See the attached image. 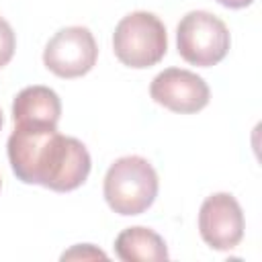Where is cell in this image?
Wrapping results in <instances>:
<instances>
[{"label": "cell", "mask_w": 262, "mask_h": 262, "mask_svg": "<svg viewBox=\"0 0 262 262\" xmlns=\"http://www.w3.org/2000/svg\"><path fill=\"white\" fill-rule=\"evenodd\" d=\"M113 49L117 59L127 68H151L168 51L166 27L154 12L135 10L117 23Z\"/></svg>", "instance_id": "cell-3"}, {"label": "cell", "mask_w": 262, "mask_h": 262, "mask_svg": "<svg viewBox=\"0 0 262 262\" xmlns=\"http://www.w3.org/2000/svg\"><path fill=\"white\" fill-rule=\"evenodd\" d=\"M0 186H2V182H0Z\"/></svg>", "instance_id": "cell-14"}, {"label": "cell", "mask_w": 262, "mask_h": 262, "mask_svg": "<svg viewBox=\"0 0 262 262\" xmlns=\"http://www.w3.org/2000/svg\"><path fill=\"white\" fill-rule=\"evenodd\" d=\"M221 6H225V8H233V10H237V8H246V6H250L254 0H217Z\"/></svg>", "instance_id": "cell-12"}, {"label": "cell", "mask_w": 262, "mask_h": 262, "mask_svg": "<svg viewBox=\"0 0 262 262\" xmlns=\"http://www.w3.org/2000/svg\"><path fill=\"white\" fill-rule=\"evenodd\" d=\"M244 229V211L233 194L215 192L203 201L199 211V233L207 246L219 252L233 250L242 242Z\"/></svg>", "instance_id": "cell-6"}, {"label": "cell", "mask_w": 262, "mask_h": 262, "mask_svg": "<svg viewBox=\"0 0 262 262\" xmlns=\"http://www.w3.org/2000/svg\"><path fill=\"white\" fill-rule=\"evenodd\" d=\"M72 258H82V260H86V258H106V254L96 250L92 244H80V246H74L70 252L61 254V260H72Z\"/></svg>", "instance_id": "cell-11"}, {"label": "cell", "mask_w": 262, "mask_h": 262, "mask_svg": "<svg viewBox=\"0 0 262 262\" xmlns=\"http://www.w3.org/2000/svg\"><path fill=\"white\" fill-rule=\"evenodd\" d=\"M14 49H16L14 31H12V27L8 25V20H4V18L0 16V68H4V66L12 59Z\"/></svg>", "instance_id": "cell-10"}, {"label": "cell", "mask_w": 262, "mask_h": 262, "mask_svg": "<svg viewBox=\"0 0 262 262\" xmlns=\"http://www.w3.org/2000/svg\"><path fill=\"white\" fill-rule=\"evenodd\" d=\"M158 174L141 156L115 160L104 174V201L119 215H141L158 196Z\"/></svg>", "instance_id": "cell-2"}, {"label": "cell", "mask_w": 262, "mask_h": 262, "mask_svg": "<svg viewBox=\"0 0 262 262\" xmlns=\"http://www.w3.org/2000/svg\"><path fill=\"white\" fill-rule=\"evenodd\" d=\"M61 117V100L49 86H27L12 100L14 125H47L57 127Z\"/></svg>", "instance_id": "cell-8"}, {"label": "cell", "mask_w": 262, "mask_h": 262, "mask_svg": "<svg viewBox=\"0 0 262 262\" xmlns=\"http://www.w3.org/2000/svg\"><path fill=\"white\" fill-rule=\"evenodd\" d=\"M6 147L10 168L20 182L55 192L76 190L92 168L86 145L76 137L61 135L57 127L14 125Z\"/></svg>", "instance_id": "cell-1"}, {"label": "cell", "mask_w": 262, "mask_h": 262, "mask_svg": "<svg viewBox=\"0 0 262 262\" xmlns=\"http://www.w3.org/2000/svg\"><path fill=\"white\" fill-rule=\"evenodd\" d=\"M115 254L123 262L168 260V248L160 233L149 227H127L115 239Z\"/></svg>", "instance_id": "cell-9"}, {"label": "cell", "mask_w": 262, "mask_h": 262, "mask_svg": "<svg viewBox=\"0 0 262 262\" xmlns=\"http://www.w3.org/2000/svg\"><path fill=\"white\" fill-rule=\"evenodd\" d=\"M149 96L154 98V102L172 113L190 115L203 111L209 104L211 90L207 82L194 72L182 68H168L151 80Z\"/></svg>", "instance_id": "cell-7"}, {"label": "cell", "mask_w": 262, "mask_h": 262, "mask_svg": "<svg viewBox=\"0 0 262 262\" xmlns=\"http://www.w3.org/2000/svg\"><path fill=\"white\" fill-rule=\"evenodd\" d=\"M98 57L94 35L86 27L59 29L43 49L45 68L59 78H80L88 74Z\"/></svg>", "instance_id": "cell-5"}, {"label": "cell", "mask_w": 262, "mask_h": 262, "mask_svg": "<svg viewBox=\"0 0 262 262\" xmlns=\"http://www.w3.org/2000/svg\"><path fill=\"white\" fill-rule=\"evenodd\" d=\"M2 123H4V119H2V111H0V129H2Z\"/></svg>", "instance_id": "cell-13"}, {"label": "cell", "mask_w": 262, "mask_h": 262, "mask_svg": "<svg viewBox=\"0 0 262 262\" xmlns=\"http://www.w3.org/2000/svg\"><path fill=\"white\" fill-rule=\"evenodd\" d=\"M229 43L227 25L207 10L186 12L176 27L178 53L190 66L211 68L219 63L227 55Z\"/></svg>", "instance_id": "cell-4"}]
</instances>
